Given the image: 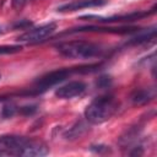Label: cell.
<instances>
[{
  "label": "cell",
  "mask_w": 157,
  "mask_h": 157,
  "mask_svg": "<svg viewBox=\"0 0 157 157\" xmlns=\"http://www.w3.org/2000/svg\"><path fill=\"white\" fill-rule=\"evenodd\" d=\"M118 109V103L113 96H101L93 99L85 109L86 119L92 124L107 121Z\"/></svg>",
  "instance_id": "cell-2"
},
{
  "label": "cell",
  "mask_w": 157,
  "mask_h": 157,
  "mask_svg": "<svg viewBox=\"0 0 157 157\" xmlns=\"http://www.w3.org/2000/svg\"><path fill=\"white\" fill-rule=\"evenodd\" d=\"M18 112L22 115H32L37 112V107L36 105H25V107H21L18 109Z\"/></svg>",
  "instance_id": "cell-16"
},
{
  "label": "cell",
  "mask_w": 157,
  "mask_h": 157,
  "mask_svg": "<svg viewBox=\"0 0 157 157\" xmlns=\"http://www.w3.org/2000/svg\"><path fill=\"white\" fill-rule=\"evenodd\" d=\"M0 80H1V75H0Z\"/></svg>",
  "instance_id": "cell-20"
},
{
  "label": "cell",
  "mask_w": 157,
  "mask_h": 157,
  "mask_svg": "<svg viewBox=\"0 0 157 157\" xmlns=\"http://www.w3.org/2000/svg\"><path fill=\"white\" fill-rule=\"evenodd\" d=\"M55 48L61 55L74 59H90L103 54V49L101 48V45L86 40L64 42L58 44Z\"/></svg>",
  "instance_id": "cell-3"
},
{
  "label": "cell",
  "mask_w": 157,
  "mask_h": 157,
  "mask_svg": "<svg viewBox=\"0 0 157 157\" xmlns=\"http://www.w3.org/2000/svg\"><path fill=\"white\" fill-rule=\"evenodd\" d=\"M156 10V6L150 11V12H131V13H125V15H117V16H110V17H94L98 22H123V21H135L142 17H146L151 13H153Z\"/></svg>",
  "instance_id": "cell-9"
},
{
  "label": "cell",
  "mask_w": 157,
  "mask_h": 157,
  "mask_svg": "<svg viewBox=\"0 0 157 157\" xmlns=\"http://www.w3.org/2000/svg\"><path fill=\"white\" fill-rule=\"evenodd\" d=\"M86 130H87V126H86L82 121H77V123L65 134V137H66V139H77V137H80L81 135H83Z\"/></svg>",
  "instance_id": "cell-12"
},
{
  "label": "cell",
  "mask_w": 157,
  "mask_h": 157,
  "mask_svg": "<svg viewBox=\"0 0 157 157\" xmlns=\"http://www.w3.org/2000/svg\"><path fill=\"white\" fill-rule=\"evenodd\" d=\"M28 2V0H11V5L15 10H21Z\"/></svg>",
  "instance_id": "cell-17"
},
{
  "label": "cell",
  "mask_w": 157,
  "mask_h": 157,
  "mask_svg": "<svg viewBox=\"0 0 157 157\" xmlns=\"http://www.w3.org/2000/svg\"><path fill=\"white\" fill-rule=\"evenodd\" d=\"M22 50L21 45H0V55L4 54H13Z\"/></svg>",
  "instance_id": "cell-14"
},
{
  "label": "cell",
  "mask_w": 157,
  "mask_h": 157,
  "mask_svg": "<svg viewBox=\"0 0 157 157\" xmlns=\"http://www.w3.org/2000/svg\"><path fill=\"white\" fill-rule=\"evenodd\" d=\"M139 31L136 27H97V26H87L78 27L72 31H67L66 33H76V32H104V33H131Z\"/></svg>",
  "instance_id": "cell-7"
},
{
  "label": "cell",
  "mask_w": 157,
  "mask_h": 157,
  "mask_svg": "<svg viewBox=\"0 0 157 157\" xmlns=\"http://www.w3.org/2000/svg\"><path fill=\"white\" fill-rule=\"evenodd\" d=\"M153 97H155V91L153 90L141 88V90L134 91V93L131 94V101L135 104H145V103L150 102Z\"/></svg>",
  "instance_id": "cell-10"
},
{
  "label": "cell",
  "mask_w": 157,
  "mask_h": 157,
  "mask_svg": "<svg viewBox=\"0 0 157 157\" xmlns=\"http://www.w3.org/2000/svg\"><path fill=\"white\" fill-rule=\"evenodd\" d=\"M91 150H92V151H94V152H98V153H101L103 150L108 151L109 148H108V146H102V145H99V146H91Z\"/></svg>",
  "instance_id": "cell-18"
},
{
  "label": "cell",
  "mask_w": 157,
  "mask_h": 157,
  "mask_svg": "<svg viewBox=\"0 0 157 157\" xmlns=\"http://www.w3.org/2000/svg\"><path fill=\"white\" fill-rule=\"evenodd\" d=\"M142 153H144L142 148H141V147H136V148H134V150L130 152V156H141Z\"/></svg>",
  "instance_id": "cell-19"
},
{
  "label": "cell",
  "mask_w": 157,
  "mask_h": 157,
  "mask_svg": "<svg viewBox=\"0 0 157 157\" xmlns=\"http://www.w3.org/2000/svg\"><path fill=\"white\" fill-rule=\"evenodd\" d=\"M16 112H17L16 105L12 104V103H7V104L2 105V108H1V117H2L4 119L11 118V117H13V115L16 114Z\"/></svg>",
  "instance_id": "cell-13"
},
{
  "label": "cell",
  "mask_w": 157,
  "mask_h": 157,
  "mask_svg": "<svg viewBox=\"0 0 157 157\" xmlns=\"http://www.w3.org/2000/svg\"><path fill=\"white\" fill-rule=\"evenodd\" d=\"M48 153L47 146L25 136L6 135L0 137V156L39 157Z\"/></svg>",
  "instance_id": "cell-1"
},
{
  "label": "cell",
  "mask_w": 157,
  "mask_h": 157,
  "mask_svg": "<svg viewBox=\"0 0 157 157\" xmlns=\"http://www.w3.org/2000/svg\"><path fill=\"white\" fill-rule=\"evenodd\" d=\"M156 37V28L152 27L145 32H141L140 34H137L136 37L131 38L129 42H126V45H137V44H142L150 39H153Z\"/></svg>",
  "instance_id": "cell-11"
},
{
  "label": "cell",
  "mask_w": 157,
  "mask_h": 157,
  "mask_svg": "<svg viewBox=\"0 0 157 157\" xmlns=\"http://www.w3.org/2000/svg\"><path fill=\"white\" fill-rule=\"evenodd\" d=\"M76 72V67L72 69H60L56 71H52L44 76H42L37 81V87L40 90H47L48 87H52L59 82H63L65 78H67L71 74Z\"/></svg>",
  "instance_id": "cell-5"
},
{
  "label": "cell",
  "mask_w": 157,
  "mask_h": 157,
  "mask_svg": "<svg viewBox=\"0 0 157 157\" xmlns=\"http://www.w3.org/2000/svg\"><path fill=\"white\" fill-rule=\"evenodd\" d=\"M110 85H112V77L108 75H103V76L98 77L96 81V86L98 88H108Z\"/></svg>",
  "instance_id": "cell-15"
},
{
  "label": "cell",
  "mask_w": 157,
  "mask_h": 157,
  "mask_svg": "<svg viewBox=\"0 0 157 157\" xmlns=\"http://www.w3.org/2000/svg\"><path fill=\"white\" fill-rule=\"evenodd\" d=\"M55 28H56V25L55 23L43 25V26H39L37 28H32V29L25 32L17 39L21 40V42H27V43L40 42V40H44L45 38H48L55 31Z\"/></svg>",
  "instance_id": "cell-4"
},
{
  "label": "cell",
  "mask_w": 157,
  "mask_h": 157,
  "mask_svg": "<svg viewBox=\"0 0 157 157\" xmlns=\"http://www.w3.org/2000/svg\"><path fill=\"white\" fill-rule=\"evenodd\" d=\"M107 2V0H76L65 5H61L58 7L59 12H67V11H77L81 9L86 7H96V6H102Z\"/></svg>",
  "instance_id": "cell-8"
},
{
  "label": "cell",
  "mask_w": 157,
  "mask_h": 157,
  "mask_svg": "<svg viewBox=\"0 0 157 157\" xmlns=\"http://www.w3.org/2000/svg\"><path fill=\"white\" fill-rule=\"evenodd\" d=\"M86 90V83L82 81H71L55 91V96L61 99H70L76 96H80Z\"/></svg>",
  "instance_id": "cell-6"
}]
</instances>
